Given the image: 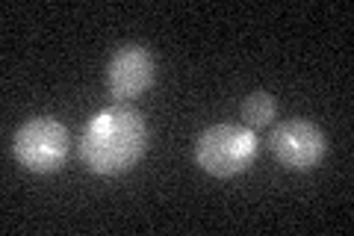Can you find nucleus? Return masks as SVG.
<instances>
[{
  "label": "nucleus",
  "instance_id": "f257e3e1",
  "mask_svg": "<svg viewBox=\"0 0 354 236\" xmlns=\"http://www.w3.org/2000/svg\"><path fill=\"white\" fill-rule=\"evenodd\" d=\"M145 116L130 104H113L88 118L80 139V160L92 174L115 177L130 172L145 156Z\"/></svg>",
  "mask_w": 354,
  "mask_h": 236
},
{
  "label": "nucleus",
  "instance_id": "f03ea898",
  "mask_svg": "<svg viewBox=\"0 0 354 236\" xmlns=\"http://www.w3.org/2000/svg\"><path fill=\"white\" fill-rule=\"evenodd\" d=\"M257 136L245 125H213L195 139V163L213 177H234L251 168Z\"/></svg>",
  "mask_w": 354,
  "mask_h": 236
},
{
  "label": "nucleus",
  "instance_id": "7ed1b4c3",
  "mask_svg": "<svg viewBox=\"0 0 354 236\" xmlns=\"http://www.w3.org/2000/svg\"><path fill=\"white\" fill-rule=\"evenodd\" d=\"M68 127L50 116L30 118L18 127L12 139V154L18 165L36 174H50L65 165L68 156Z\"/></svg>",
  "mask_w": 354,
  "mask_h": 236
},
{
  "label": "nucleus",
  "instance_id": "20e7f679",
  "mask_svg": "<svg viewBox=\"0 0 354 236\" xmlns=\"http://www.w3.org/2000/svg\"><path fill=\"white\" fill-rule=\"evenodd\" d=\"M269 145H272L274 160L283 168H292V172H310V168H316L328 154L325 130H319L313 121H307V118L281 121V125L272 130Z\"/></svg>",
  "mask_w": 354,
  "mask_h": 236
},
{
  "label": "nucleus",
  "instance_id": "39448f33",
  "mask_svg": "<svg viewBox=\"0 0 354 236\" xmlns=\"http://www.w3.org/2000/svg\"><path fill=\"white\" fill-rule=\"evenodd\" d=\"M157 77V62L145 44H121L106 65V86L118 104L139 98Z\"/></svg>",
  "mask_w": 354,
  "mask_h": 236
},
{
  "label": "nucleus",
  "instance_id": "423d86ee",
  "mask_svg": "<svg viewBox=\"0 0 354 236\" xmlns=\"http://www.w3.org/2000/svg\"><path fill=\"white\" fill-rule=\"evenodd\" d=\"M274 112H278V104H274V98L269 92H254L245 98V104H242V118H245V127H251V130L272 125Z\"/></svg>",
  "mask_w": 354,
  "mask_h": 236
}]
</instances>
